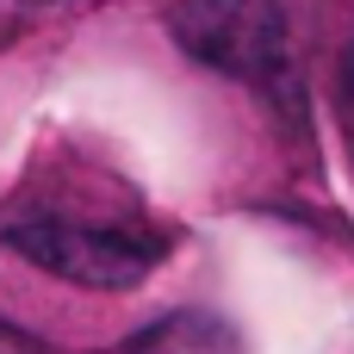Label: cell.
I'll list each match as a JSON object with an SVG mask.
<instances>
[{
    "label": "cell",
    "mask_w": 354,
    "mask_h": 354,
    "mask_svg": "<svg viewBox=\"0 0 354 354\" xmlns=\"http://www.w3.org/2000/svg\"><path fill=\"white\" fill-rule=\"evenodd\" d=\"M0 236H6L25 261H37L44 274L75 280V286H93V292L137 286V280L156 268L149 236H137V230H124V224H87V218H12V224H0Z\"/></svg>",
    "instance_id": "1"
},
{
    "label": "cell",
    "mask_w": 354,
    "mask_h": 354,
    "mask_svg": "<svg viewBox=\"0 0 354 354\" xmlns=\"http://www.w3.org/2000/svg\"><path fill=\"white\" fill-rule=\"evenodd\" d=\"M174 37L187 44V56H199L236 81H268L286 68L280 0H180Z\"/></svg>",
    "instance_id": "2"
},
{
    "label": "cell",
    "mask_w": 354,
    "mask_h": 354,
    "mask_svg": "<svg viewBox=\"0 0 354 354\" xmlns=\"http://www.w3.org/2000/svg\"><path fill=\"white\" fill-rule=\"evenodd\" d=\"M137 354H236V336L218 324V317H199V311H180L168 317L162 330H149Z\"/></svg>",
    "instance_id": "3"
},
{
    "label": "cell",
    "mask_w": 354,
    "mask_h": 354,
    "mask_svg": "<svg viewBox=\"0 0 354 354\" xmlns=\"http://www.w3.org/2000/svg\"><path fill=\"white\" fill-rule=\"evenodd\" d=\"M0 354H44V348H31L25 336H6V330H0Z\"/></svg>",
    "instance_id": "4"
},
{
    "label": "cell",
    "mask_w": 354,
    "mask_h": 354,
    "mask_svg": "<svg viewBox=\"0 0 354 354\" xmlns=\"http://www.w3.org/2000/svg\"><path fill=\"white\" fill-rule=\"evenodd\" d=\"M348 112H354V50H348Z\"/></svg>",
    "instance_id": "5"
}]
</instances>
